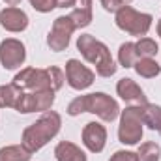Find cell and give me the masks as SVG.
<instances>
[{
	"instance_id": "cell-26",
	"label": "cell",
	"mask_w": 161,
	"mask_h": 161,
	"mask_svg": "<svg viewBox=\"0 0 161 161\" xmlns=\"http://www.w3.org/2000/svg\"><path fill=\"white\" fill-rule=\"evenodd\" d=\"M99 4L103 6L105 11H111V13H116V11L122 8L118 0H99Z\"/></svg>"
},
{
	"instance_id": "cell-29",
	"label": "cell",
	"mask_w": 161,
	"mask_h": 161,
	"mask_svg": "<svg viewBox=\"0 0 161 161\" xmlns=\"http://www.w3.org/2000/svg\"><path fill=\"white\" fill-rule=\"evenodd\" d=\"M120 2V6H129L131 4V0H118Z\"/></svg>"
},
{
	"instance_id": "cell-24",
	"label": "cell",
	"mask_w": 161,
	"mask_h": 161,
	"mask_svg": "<svg viewBox=\"0 0 161 161\" xmlns=\"http://www.w3.org/2000/svg\"><path fill=\"white\" fill-rule=\"evenodd\" d=\"M109 161H139L137 158V152H131V150H116Z\"/></svg>"
},
{
	"instance_id": "cell-6",
	"label": "cell",
	"mask_w": 161,
	"mask_h": 161,
	"mask_svg": "<svg viewBox=\"0 0 161 161\" xmlns=\"http://www.w3.org/2000/svg\"><path fill=\"white\" fill-rule=\"evenodd\" d=\"M152 21H154V17L150 13L137 11L131 6H122L114 13L116 26L122 32H125L129 36H135V38H144L152 28Z\"/></svg>"
},
{
	"instance_id": "cell-30",
	"label": "cell",
	"mask_w": 161,
	"mask_h": 161,
	"mask_svg": "<svg viewBox=\"0 0 161 161\" xmlns=\"http://www.w3.org/2000/svg\"><path fill=\"white\" fill-rule=\"evenodd\" d=\"M159 135H161V127H159Z\"/></svg>"
},
{
	"instance_id": "cell-15",
	"label": "cell",
	"mask_w": 161,
	"mask_h": 161,
	"mask_svg": "<svg viewBox=\"0 0 161 161\" xmlns=\"http://www.w3.org/2000/svg\"><path fill=\"white\" fill-rule=\"evenodd\" d=\"M32 154L23 144H9L0 148V161H30Z\"/></svg>"
},
{
	"instance_id": "cell-22",
	"label": "cell",
	"mask_w": 161,
	"mask_h": 161,
	"mask_svg": "<svg viewBox=\"0 0 161 161\" xmlns=\"http://www.w3.org/2000/svg\"><path fill=\"white\" fill-rule=\"evenodd\" d=\"M69 19L73 21V25H75V28H86L90 23H92V19H94V15H92V8H73L71 9V13H69Z\"/></svg>"
},
{
	"instance_id": "cell-4",
	"label": "cell",
	"mask_w": 161,
	"mask_h": 161,
	"mask_svg": "<svg viewBox=\"0 0 161 161\" xmlns=\"http://www.w3.org/2000/svg\"><path fill=\"white\" fill-rule=\"evenodd\" d=\"M77 49H79V53L82 54V58L86 62L96 66V73L99 77L109 79L116 73L118 66L114 64L109 47L97 38H94L92 34H80L77 38Z\"/></svg>"
},
{
	"instance_id": "cell-7",
	"label": "cell",
	"mask_w": 161,
	"mask_h": 161,
	"mask_svg": "<svg viewBox=\"0 0 161 161\" xmlns=\"http://www.w3.org/2000/svg\"><path fill=\"white\" fill-rule=\"evenodd\" d=\"M54 90H40V92H21L15 111L21 114H30V113H47L54 105Z\"/></svg>"
},
{
	"instance_id": "cell-11",
	"label": "cell",
	"mask_w": 161,
	"mask_h": 161,
	"mask_svg": "<svg viewBox=\"0 0 161 161\" xmlns=\"http://www.w3.org/2000/svg\"><path fill=\"white\" fill-rule=\"evenodd\" d=\"M80 139H82V144L88 152L99 154V152H103V148L107 144V129L99 122H88L82 127Z\"/></svg>"
},
{
	"instance_id": "cell-16",
	"label": "cell",
	"mask_w": 161,
	"mask_h": 161,
	"mask_svg": "<svg viewBox=\"0 0 161 161\" xmlns=\"http://www.w3.org/2000/svg\"><path fill=\"white\" fill-rule=\"evenodd\" d=\"M142 124L152 129V131H159L161 127V107L156 103H146L142 107Z\"/></svg>"
},
{
	"instance_id": "cell-10",
	"label": "cell",
	"mask_w": 161,
	"mask_h": 161,
	"mask_svg": "<svg viewBox=\"0 0 161 161\" xmlns=\"http://www.w3.org/2000/svg\"><path fill=\"white\" fill-rule=\"evenodd\" d=\"M64 73H66V82L73 90H86L96 80V73L77 58H69L66 62V71Z\"/></svg>"
},
{
	"instance_id": "cell-8",
	"label": "cell",
	"mask_w": 161,
	"mask_h": 161,
	"mask_svg": "<svg viewBox=\"0 0 161 161\" xmlns=\"http://www.w3.org/2000/svg\"><path fill=\"white\" fill-rule=\"evenodd\" d=\"M75 25L73 21L69 19V15H60L54 19L49 34H47V45L51 51L54 53H62L69 47V41H71V36L75 32Z\"/></svg>"
},
{
	"instance_id": "cell-13",
	"label": "cell",
	"mask_w": 161,
	"mask_h": 161,
	"mask_svg": "<svg viewBox=\"0 0 161 161\" xmlns=\"http://www.w3.org/2000/svg\"><path fill=\"white\" fill-rule=\"evenodd\" d=\"M116 94L127 105H146L148 103V97H146L144 90L129 77H124L116 82Z\"/></svg>"
},
{
	"instance_id": "cell-19",
	"label": "cell",
	"mask_w": 161,
	"mask_h": 161,
	"mask_svg": "<svg viewBox=\"0 0 161 161\" xmlns=\"http://www.w3.org/2000/svg\"><path fill=\"white\" fill-rule=\"evenodd\" d=\"M21 92H23V90H19V88L13 86L11 82H9V84H2V86H0V109H6V107L15 109V103H17Z\"/></svg>"
},
{
	"instance_id": "cell-14",
	"label": "cell",
	"mask_w": 161,
	"mask_h": 161,
	"mask_svg": "<svg viewBox=\"0 0 161 161\" xmlns=\"http://www.w3.org/2000/svg\"><path fill=\"white\" fill-rule=\"evenodd\" d=\"M54 158L56 161H88L86 154L75 142H69V141H60L54 146Z\"/></svg>"
},
{
	"instance_id": "cell-12",
	"label": "cell",
	"mask_w": 161,
	"mask_h": 161,
	"mask_svg": "<svg viewBox=\"0 0 161 161\" xmlns=\"http://www.w3.org/2000/svg\"><path fill=\"white\" fill-rule=\"evenodd\" d=\"M28 15L17 6H8L0 11V26L8 32H25L28 28Z\"/></svg>"
},
{
	"instance_id": "cell-23",
	"label": "cell",
	"mask_w": 161,
	"mask_h": 161,
	"mask_svg": "<svg viewBox=\"0 0 161 161\" xmlns=\"http://www.w3.org/2000/svg\"><path fill=\"white\" fill-rule=\"evenodd\" d=\"M30 2V6L36 9V11H40V13H49V11H53L54 8H58L56 6V0H28Z\"/></svg>"
},
{
	"instance_id": "cell-2",
	"label": "cell",
	"mask_w": 161,
	"mask_h": 161,
	"mask_svg": "<svg viewBox=\"0 0 161 161\" xmlns=\"http://www.w3.org/2000/svg\"><path fill=\"white\" fill-rule=\"evenodd\" d=\"M69 116H79L82 113H92L103 122H114L120 116V105L114 97L105 92H94L77 96L66 109Z\"/></svg>"
},
{
	"instance_id": "cell-27",
	"label": "cell",
	"mask_w": 161,
	"mask_h": 161,
	"mask_svg": "<svg viewBox=\"0 0 161 161\" xmlns=\"http://www.w3.org/2000/svg\"><path fill=\"white\" fill-rule=\"evenodd\" d=\"M4 2H6L8 6H19V4L23 2V0H4Z\"/></svg>"
},
{
	"instance_id": "cell-9",
	"label": "cell",
	"mask_w": 161,
	"mask_h": 161,
	"mask_svg": "<svg viewBox=\"0 0 161 161\" xmlns=\"http://www.w3.org/2000/svg\"><path fill=\"white\" fill-rule=\"evenodd\" d=\"M26 62V47L21 40L6 38L0 43V64L4 69L13 71L19 69Z\"/></svg>"
},
{
	"instance_id": "cell-3",
	"label": "cell",
	"mask_w": 161,
	"mask_h": 161,
	"mask_svg": "<svg viewBox=\"0 0 161 161\" xmlns=\"http://www.w3.org/2000/svg\"><path fill=\"white\" fill-rule=\"evenodd\" d=\"M60 127H62V116L56 111H47L34 124L25 127L21 144L30 154H34V152L41 150L49 141H53L60 133Z\"/></svg>"
},
{
	"instance_id": "cell-28",
	"label": "cell",
	"mask_w": 161,
	"mask_h": 161,
	"mask_svg": "<svg viewBox=\"0 0 161 161\" xmlns=\"http://www.w3.org/2000/svg\"><path fill=\"white\" fill-rule=\"evenodd\" d=\"M156 30H158V36L161 38V19L158 21V26H156Z\"/></svg>"
},
{
	"instance_id": "cell-25",
	"label": "cell",
	"mask_w": 161,
	"mask_h": 161,
	"mask_svg": "<svg viewBox=\"0 0 161 161\" xmlns=\"http://www.w3.org/2000/svg\"><path fill=\"white\" fill-rule=\"evenodd\" d=\"M58 8H92V0H56Z\"/></svg>"
},
{
	"instance_id": "cell-17",
	"label": "cell",
	"mask_w": 161,
	"mask_h": 161,
	"mask_svg": "<svg viewBox=\"0 0 161 161\" xmlns=\"http://www.w3.org/2000/svg\"><path fill=\"white\" fill-rule=\"evenodd\" d=\"M133 69L137 71V75H141L142 79H154L161 73V66L154 58H139L133 66Z\"/></svg>"
},
{
	"instance_id": "cell-21",
	"label": "cell",
	"mask_w": 161,
	"mask_h": 161,
	"mask_svg": "<svg viewBox=\"0 0 161 161\" xmlns=\"http://www.w3.org/2000/svg\"><path fill=\"white\" fill-rule=\"evenodd\" d=\"M139 161H159L161 159V146L158 142H142L137 150Z\"/></svg>"
},
{
	"instance_id": "cell-5",
	"label": "cell",
	"mask_w": 161,
	"mask_h": 161,
	"mask_svg": "<svg viewBox=\"0 0 161 161\" xmlns=\"http://www.w3.org/2000/svg\"><path fill=\"white\" fill-rule=\"evenodd\" d=\"M142 107L144 105H129L120 111V125H118V141L122 144L135 146L142 141L144 124H142Z\"/></svg>"
},
{
	"instance_id": "cell-18",
	"label": "cell",
	"mask_w": 161,
	"mask_h": 161,
	"mask_svg": "<svg viewBox=\"0 0 161 161\" xmlns=\"http://www.w3.org/2000/svg\"><path fill=\"white\" fill-rule=\"evenodd\" d=\"M139 60V54H137V49H135V43L133 41H125L122 43L120 49H118V64L122 68H133L135 62Z\"/></svg>"
},
{
	"instance_id": "cell-1",
	"label": "cell",
	"mask_w": 161,
	"mask_h": 161,
	"mask_svg": "<svg viewBox=\"0 0 161 161\" xmlns=\"http://www.w3.org/2000/svg\"><path fill=\"white\" fill-rule=\"evenodd\" d=\"M66 82V73L58 66L41 68H23L11 80L23 92H40V90H60Z\"/></svg>"
},
{
	"instance_id": "cell-20",
	"label": "cell",
	"mask_w": 161,
	"mask_h": 161,
	"mask_svg": "<svg viewBox=\"0 0 161 161\" xmlns=\"http://www.w3.org/2000/svg\"><path fill=\"white\" fill-rule=\"evenodd\" d=\"M135 49H137L139 58H154L159 53L158 41L152 40V38H146V36L144 38H139V41L135 43Z\"/></svg>"
}]
</instances>
